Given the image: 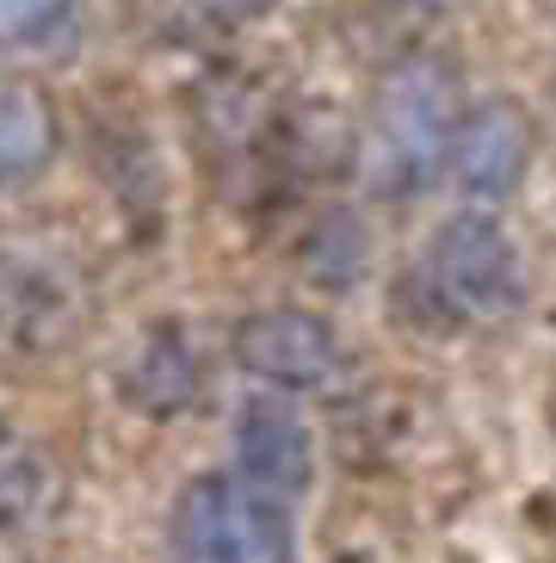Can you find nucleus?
<instances>
[{"mask_svg":"<svg viewBox=\"0 0 556 563\" xmlns=\"http://www.w3.org/2000/svg\"><path fill=\"white\" fill-rule=\"evenodd\" d=\"M458 112H464L458 68L426 51L402 56L377 81L371 112H365V180L383 199H414L426 186H440Z\"/></svg>","mask_w":556,"mask_h":563,"instance_id":"1","label":"nucleus"},{"mask_svg":"<svg viewBox=\"0 0 556 563\" xmlns=\"http://www.w3.org/2000/svg\"><path fill=\"white\" fill-rule=\"evenodd\" d=\"M174 563H297V501L242 471H198L167 514Z\"/></svg>","mask_w":556,"mask_h":563,"instance_id":"2","label":"nucleus"},{"mask_svg":"<svg viewBox=\"0 0 556 563\" xmlns=\"http://www.w3.org/2000/svg\"><path fill=\"white\" fill-rule=\"evenodd\" d=\"M421 285L452 322L489 329V322H508L525 303V261L501 217L482 211V205H464L426 235Z\"/></svg>","mask_w":556,"mask_h":563,"instance_id":"3","label":"nucleus"},{"mask_svg":"<svg viewBox=\"0 0 556 563\" xmlns=\"http://www.w3.org/2000/svg\"><path fill=\"white\" fill-rule=\"evenodd\" d=\"M81 273L56 242L0 235V353L13 360L68 353L81 334Z\"/></svg>","mask_w":556,"mask_h":563,"instance_id":"4","label":"nucleus"},{"mask_svg":"<svg viewBox=\"0 0 556 563\" xmlns=\"http://www.w3.org/2000/svg\"><path fill=\"white\" fill-rule=\"evenodd\" d=\"M230 353H235V365H242L247 378L273 384V390H285V397L327 390V384L346 372L341 329H334L322 310H303V303L247 310L230 329Z\"/></svg>","mask_w":556,"mask_h":563,"instance_id":"5","label":"nucleus"},{"mask_svg":"<svg viewBox=\"0 0 556 563\" xmlns=\"http://www.w3.org/2000/svg\"><path fill=\"white\" fill-rule=\"evenodd\" d=\"M532 155H538L532 112L513 93H489V100H470L458 112V131H452V150H445V180L464 205L494 211L525 186Z\"/></svg>","mask_w":556,"mask_h":563,"instance_id":"6","label":"nucleus"},{"mask_svg":"<svg viewBox=\"0 0 556 563\" xmlns=\"http://www.w3.org/2000/svg\"><path fill=\"white\" fill-rule=\"evenodd\" d=\"M235 459L230 471H242L247 483H260L285 501H303L315 483V440L310 421L297 415V402L285 390H254L235 402Z\"/></svg>","mask_w":556,"mask_h":563,"instance_id":"7","label":"nucleus"},{"mask_svg":"<svg viewBox=\"0 0 556 563\" xmlns=\"http://www.w3.org/2000/svg\"><path fill=\"white\" fill-rule=\"evenodd\" d=\"M118 390L136 415L148 421H174V415L204 402V353L192 347V334L180 322H148L136 353L118 372Z\"/></svg>","mask_w":556,"mask_h":563,"instance_id":"8","label":"nucleus"},{"mask_svg":"<svg viewBox=\"0 0 556 563\" xmlns=\"http://www.w3.org/2000/svg\"><path fill=\"white\" fill-rule=\"evenodd\" d=\"M63 150V118L32 75H0V192H25Z\"/></svg>","mask_w":556,"mask_h":563,"instance_id":"9","label":"nucleus"},{"mask_svg":"<svg viewBox=\"0 0 556 563\" xmlns=\"http://www.w3.org/2000/svg\"><path fill=\"white\" fill-rule=\"evenodd\" d=\"M81 44V0H0V51L63 63Z\"/></svg>","mask_w":556,"mask_h":563,"instance_id":"10","label":"nucleus"},{"mask_svg":"<svg viewBox=\"0 0 556 563\" xmlns=\"http://www.w3.org/2000/svg\"><path fill=\"white\" fill-rule=\"evenodd\" d=\"M365 230L353 211H327L322 223H315L310 235H303V273H310V285H322V291H353V279L365 273Z\"/></svg>","mask_w":556,"mask_h":563,"instance_id":"11","label":"nucleus"},{"mask_svg":"<svg viewBox=\"0 0 556 563\" xmlns=\"http://www.w3.org/2000/svg\"><path fill=\"white\" fill-rule=\"evenodd\" d=\"M44 501H49L44 464L19 446V440H7V433H0V532H13V527H25V520H37V514H44Z\"/></svg>","mask_w":556,"mask_h":563,"instance_id":"12","label":"nucleus"},{"mask_svg":"<svg viewBox=\"0 0 556 563\" xmlns=\"http://www.w3.org/2000/svg\"><path fill=\"white\" fill-rule=\"evenodd\" d=\"M198 7H204V13H216V19H235V25H242V19L273 13L278 0H198Z\"/></svg>","mask_w":556,"mask_h":563,"instance_id":"13","label":"nucleus"},{"mask_svg":"<svg viewBox=\"0 0 556 563\" xmlns=\"http://www.w3.org/2000/svg\"><path fill=\"white\" fill-rule=\"evenodd\" d=\"M402 7H445V0H402Z\"/></svg>","mask_w":556,"mask_h":563,"instance_id":"14","label":"nucleus"},{"mask_svg":"<svg viewBox=\"0 0 556 563\" xmlns=\"http://www.w3.org/2000/svg\"><path fill=\"white\" fill-rule=\"evenodd\" d=\"M334 563H371V558H334Z\"/></svg>","mask_w":556,"mask_h":563,"instance_id":"15","label":"nucleus"}]
</instances>
